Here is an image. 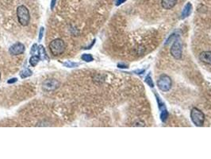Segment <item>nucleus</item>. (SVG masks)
<instances>
[{
	"mask_svg": "<svg viewBox=\"0 0 211 159\" xmlns=\"http://www.w3.org/2000/svg\"><path fill=\"white\" fill-rule=\"evenodd\" d=\"M66 44L64 40L60 38L54 39L49 44V50L54 56H59L65 51Z\"/></svg>",
	"mask_w": 211,
	"mask_h": 159,
	"instance_id": "f257e3e1",
	"label": "nucleus"
},
{
	"mask_svg": "<svg viewBox=\"0 0 211 159\" xmlns=\"http://www.w3.org/2000/svg\"><path fill=\"white\" fill-rule=\"evenodd\" d=\"M17 17H18V22L21 26H26L30 23V11H29L26 6H25L23 5L19 6L18 9H17Z\"/></svg>",
	"mask_w": 211,
	"mask_h": 159,
	"instance_id": "f03ea898",
	"label": "nucleus"
},
{
	"mask_svg": "<svg viewBox=\"0 0 211 159\" xmlns=\"http://www.w3.org/2000/svg\"><path fill=\"white\" fill-rule=\"evenodd\" d=\"M190 119L196 127H202L205 122V115L198 108H194L190 111Z\"/></svg>",
	"mask_w": 211,
	"mask_h": 159,
	"instance_id": "7ed1b4c3",
	"label": "nucleus"
},
{
	"mask_svg": "<svg viewBox=\"0 0 211 159\" xmlns=\"http://www.w3.org/2000/svg\"><path fill=\"white\" fill-rule=\"evenodd\" d=\"M157 86L162 92H168L172 87V81L171 77L166 74H162L157 81Z\"/></svg>",
	"mask_w": 211,
	"mask_h": 159,
	"instance_id": "20e7f679",
	"label": "nucleus"
},
{
	"mask_svg": "<svg viewBox=\"0 0 211 159\" xmlns=\"http://www.w3.org/2000/svg\"><path fill=\"white\" fill-rule=\"evenodd\" d=\"M170 53L175 59H181L182 54H183V46H182V43L180 41L178 40V39L175 40L174 43L171 46V49H170Z\"/></svg>",
	"mask_w": 211,
	"mask_h": 159,
	"instance_id": "39448f33",
	"label": "nucleus"
},
{
	"mask_svg": "<svg viewBox=\"0 0 211 159\" xmlns=\"http://www.w3.org/2000/svg\"><path fill=\"white\" fill-rule=\"evenodd\" d=\"M60 82L56 79H48L43 82L42 88L46 92H53L59 88Z\"/></svg>",
	"mask_w": 211,
	"mask_h": 159,
	"instance_id": "423d86ee",
	"label": "nucleus"
},
{
	"mask_svg": "<svg viewBox=\"0 0 211 159\" xmlns=\"http://www.w3.org/2000/svg\"><path fill=\"white\" fill-rule=\"evenodd\" d=\"M25 50H26V47H25L24 45L21 42H17V43L13 44L10 47L9 53L13 56H17V55L23 53Z\"/></svg>",
	"mask_w": 211,
	"mask_h": 159,
	"instance_id": "0eeeda50",
	"label": "nucleus"
},
{
	"mask_svg": "<svg viewBox=\"0 0 211 159\" xmlns=\"http://www.w3.org/2000/svg\"><path fill=\"white\" fill-rule=\"evenodd\" d=\"M199 59L203 63L211 65V51L202 52L199 54Z\"/></svg>",
	"mask_w": 211,
	"mask_h": 159,
	"instance_id": "6e6552de",
	"label": "nucleus"
},
{
	"mask_svg": "<svg viewBox=\"0 0 211 159\" xmlns=\"http://www.w3.org/2000/svg\"><path fill=\"white\" fill-rule=\"evenodd\" d=\"M177 3V0H162L161 1V5L163 8L166 10H170L174 7Z\"/></svg>",
	"mask_w": 211,
	"mask_h": 159,
	"instance_id": "1a4fd4ad",
	"label": "nucleus"
},
{
	"mask_svg": "<svg viewBox=\"0 0 211 159\" xmlns=\"http://www.w3.org/2000/svg\"><path fill=\"white\" fill-rule=\"evenodd\" d=\"M192 12V5L190 3H188L187 5L185 6L182 12V19H186L187 17L190 15V14Z\"/></svg>",
	"mask_w": 211,
	"mask_h": 159,
	"instance_id": "9d476101",
	"label": "nucleus"
},
{
	"mask_svg": "<svg viewBox=\"0 0 211 159\" xmlns=\"http://www.w3.org/2000/svg\"><path fill=\"white\" fill-rule=\"evenodd\" d=\"M40 61V56H38V55H32L31 57L30 58V64L31 66L35 67V66L39 63Z\"/></svg>",
	"mask_w": 211,
	"mask_h": 159,
	"instance_id": "9b49d317",
	"label": "nucleus"
},
{
	"mask_svg": "<svg viewBox=\"0 0 211 159\" xmlns=\"http://www.w3.org/2000/svg\"><path fill=\"white\" fill-rule=\"evenodd\" d=\"M38 53H39V56L41 59L43 60H48V55L46 54L45 49L42 46H38Z\"/></svg>",
	"mask_w": 211,
	"mask_h": 159,
	"instance_id": "f8f14e48",
	"label": "nucleus"
},
{
	"mask_svg": "<svg viewBox=\"0 0 211 159\" xmlns=\"http://www.w3.org/2000/svg\"><path fill=\"white\" fill-rule=\"evenodd\" d=\"M32 74L33 72L30 70V68H26V69H24L22 72H21L20 76H21V78L25 79L27 78V77H30V76H32Z\"/></svg>",
	"mask_w": 211,
	"mask_h": 159,
	"instance_id": "ddd939ff",
	"label": "nucleus"
},
{
	"mask_svg": "<svg viewBox=\"0 0 211 159\" xmlns=\"http://www.w3.org/2000/svg\"><path fill=\"white\" fill-rule=\"evenodd\" d=\"M168 111L165 108H163V109H161V121L164 123V122L167 121V119H168Z\"/></svg>",
	"mask_w": 211,
	"mask_h": 159,
	"instance_id": "4468645a",
	"label": "nucleus"
},
{
	"mask_svg": "<svg viewBox=\"0 0 211 159\" xmlns=\"http://www.w3.org/2000/svg\"><path fill=\"white\" fill-rule=\"evenodd\" d=\"M81 59L85 62H91L94 61V57L91 54L84 53L81 56Z\"/></svg>",
	"mask_w": 211,
	"mask_h": 159,
	"instance_id": "2eb2a0df",
	"label": "nucleus"
},
{
	"mask_svg": "<svg viewBox=\"0 0 211 159\" xmlns=\"http://www.w3.org/2000/svg\"><path fill=\"white\" fill-rule=\"evenodd\" d=\"M63 65L66 68H76L80 65V64L72 61H66L63 63Z\"/></svg>",
	"mask_w": 211,
	"mask_h": 159,
	"instance_id": "dca6fc26",
	"label": "nucleus"
},
{
	"mask_svg": "<svg viewBox=\"0 0 211 159\" xmlns=\"http://www.w3.org/2000/svg\"><path fill=\"white\" fill-rule=\"evenodd\" d=\"M145 82H146V84L150 87V88H153L154 87V83H153V81H152V77H151V75L148 74V75L146 76V78H145Z\"/></svg>",
	"mask_w": 211,
	"mask_h": 159,
	"instance_id": "f3484780",
	"label": "nucleus"
},
{
	"mask_svg": "<svg viewBox=\"0 0 211 159\" xmlns=\"http://www.w3.org/2000/svg\"><path fill=\"white\" fill-rule=\"evenodd\" d=\"M37 52H38V46L37 44H33L32 46V48L30 49V54L31 55H34Z\"/></svg>",
	"mask_w": 211,
	"mask_h": 159,
	"instance_id": "a211bd4d",
	"label": "nucleus"
},
{
	"mask_svg": "<svg viewBox=\"0 0 211 159\" xmlns=\"http://www.w3.org/2000/svg\"><path fill=\"white\" fill-rule=\"evenodd\" d=\"M44 32H45V28H44V27H40V32H39V38H38V41H39L42 40L43 36H44Z\"/></svg>",
	"mask_w": 211,
	"mask_h": 159,
	"instance_id": "6ab92c4d",
	"label": "nucleus"
},
{
	"mask_svg": "<svg viewBox=\"0 0 211 159\" xmlns=\"http://www.w3.org/2000/svg\"><path fill=\"white\" fill-rule=\"evenodd\" d=\"M56 1H57V0H52V1H51V3H50L51 10H53V9H54L55 6H56Z\"/></svg>",
	"mask_w": 211,
	"mask_h": 159,
	"instance_id": "aec40b11",
	"label": "nucleus"
},
{
	"mask_svg": "<svg viewBox=\"0 0 211 159\" xmlns=\"http://www.w3.org/2000/svg\"><path fill=\"white\" fill-rule=\"evenodd\" d=\"M118 67L119 68H128V65H125V64H121V63H119L118 65Z\"/></svg>",
	"mask_w": 211,
	"mask_h": 159,
	"instance_id": "412c9836",
	"label": "nucleus"
},
{
	"mask_svg": "<svg viewBox=\"0 0 211 159\" xmlns=\"http://www.w3.org/2000/svg\"><path fill=\"white\" fill-rule=\"evenodd\" d=\"M17 81H18V79L17 78H11V79H10L8 81H7V83L11 84H13V83H15V82H17Z\"/></svg>",
	"mask_w": 211,
	"mask_h": 159,
	"instance_id": "4be33fe9",
	"label": "nucleus"
},
{
	"mask_svg": "<svg viewBox=\"0 0 211 159\" xmlns=\"http://www.w3.org/2000/svg\"><path fill=\"white\" fill-rule=\"evenodd\" d=\"M126 0H117L116 2V6H120L121 3H124Z\"/></svg>",
	"mask_w": 211,
	"mask_h": 159,
	"instance_id": "5701e85b",
	"label": "nucleus"
},
{
	"mask_svg": "<svg viewBox=\"0 0 211 159\" xmlns=\"http://www.w3.org/2000/svg\"><path fill=\"white\" fill-rule=\"evenodd\" d=\"M0 79H1V73H0Z\"/></svg>",
	"mask_w": 211,
	"mask_h": 159,
	"instance_id": "b1692460",
	"label": "nucleus"
}]
</instances>
